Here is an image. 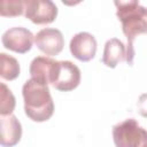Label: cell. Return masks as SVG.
<instances>
[{
	"label": "cell",
	"mask_w": 147,
	"mask_h": 147,
	"mask_svg": "<svg viewBox=\"0 0 147 147\" xmlns=\"http://www.w3.org/2000/svg\"><path fill=\"white\" fill-rule=\"evenodd\" d=\"M24 111L26 116L34 122H45L54 113V102L48 85L34 78L28 79L23 87Z\"/></svg>",
	"instance_id": "cell-2"
},
{
	"label": "cell",
	"mask_w": 147,
	"mask_h": 147,
	"mask_svg": "<svg viewBox=\"0 0 147 147\" xmlns=\"http://www.w3.org/2000/svg\"><path fill=\"white\" fill-rule=\"evenodd\" d=\"M0 87H1V91H0L1 92L0 93V114L2 116L11 115V113L15 108V105H16L15 96L5 83H1Z\"/></svg>",
	"instance_id": "cell-13"
},
{
	"label": "cell",
	"mask_w": 147,
	"mask_h": 147,
	"mask_svg": "<svg viewBox=\"0 0 147 147\" xmlns=\"http://www.w3.org/2000/svg\"><path fill=\"white\" fill-rule=\"evenodd\" d=\"M37 47L46 55L55 56L60 54L64 46V38L60 30L55 28H45L34 36Z\"/></svg>",
	"instance_id": "cell-7"
},
{
	"label": "cell",
	"mask_w": 147,
	"mask_h": 147,
	"mask_svg": "<svg viewBox=\"0 0 147 147\" xmlns=\"http://www.w3.org/2000/svg\"><path fill=\"white\" fill-rule=\"evenodd\" d=\"M126 57V48L118 38H111L106 41L102 55V63L108 68H115Z\"/></svg>",
	"instance_id": "cell-11"
},
{
	"label": "cell",
	"mask_w": 147,
	"mask_h": 147,
	"mask_svg": "<svg viewBox=\"0 0 147 147\" xmlns=\"http://www.w3.org/2000/svg\"><path fill=\"white\" fill-rule=\"evenodd\" d=\"M18 75H20L18 61L6 53H0V76L3 79L13 80L17 78Z\"/></svg>",
	"instance_id": "cell-12"
},
{
	"label": "cell",
	"mask_w": 147,
	"mask_h": 147,
	"mask_svg": "<svg viewBox=\"0 0 147 147\" xmlns=\"http://www.w3.org/2000/svg\"><path fill=\"white\" fill-rule=\"evenodd\" d=\"M34 36L23 26H14L6 30L1 37L2 45L13 52L24 54L32 47Z\"/></svg>",
	"instance_id": "cell-6"
},
{
	"label": "cell",
	"mask_w": 147,
	"mask_h": 147,
	"mask_svg": "<svg viewBox=\"0 0 147 147\" xmlns=\"http://www.w3.org/2000/svg\"><path fill=\"white\" fill-rule=\"evenodd\" d=\"M56 60L48 56H37L30 63V75L31 78L40 80L45 84H51V77L53 74Z\"/></svg>",
	"instance_id": "cell-10"
},
{
	"label": "cell",
	"mask_w": 147,
	"mask_h": 147,
	"mask_svg": "<svg viewBox=\"0 0 147 147\" xmlns=\"http://www.w3.org/2000/svg\"><path fill=\"white\" fill-rule=\"evenodd\" d=\"M140 147H147V131L145 132V136H144V139H142V142H141Z\"/></svg>",
	"instance_id": "cell-16"
},
{
	"label": "cell",
	"mask_w": 147,
	"mask_h": 147,
	"mask_svg": "<svg viewBox=\"0 0 147 147\" xmlns=\"http://www.w3.org/2000/svg\"><path fill=\"white\" fill-rule=\"evenodd\" d=\"M117 7L116 15L122 23V30L127 39L125 61L132 65L134 57L133 40L138 34L147 33V7H144L137 0L115 1Z\"/></svg>",
	"instance_id": "cell-1"
},
{
	"label": "cell",
	"mask_w": 147,
	"mask_h": 147,
	"mask_svg": "<svg viewBox=\"0 0 147 147\" xmlns=\"http://www.w3.org/2000/svg\"><path fill=\"white\" fill-rule=\"evenodd\" d=\"M69 48H70L71 54L76 59L83 62H87L95 56L96 40L94 36L91 34L90 32L82 31V32L76 33L71 38Z\"/></svg>",
	"instance_id": "cell-8"
},
{
	"label": "cell",
	"mask_w": 147,
	"mask_h": 147,
	"mask_svg": "<svg viewBox=\"0 0 147 147\" xmlns=\"http://www.w3.org/2000/svg\"><path fill=\"white\" fill-rule=\"evenodd\" d=\"M0 144L3 147H13L21 140L22 125L15 115H6L0 117Z\"/></svg>",
	"instance_id": "cell-9"
},
{
	"label": "cell",
	"mask_w": 147,
	"mask_h": 147,
	"mask_svg": "<svg viewBox=\"0 0 147 147\" xmlns=\"http://www.w3.org/2000/svg\"><path fill=\"white\" fill-rule=\"evenodd\" d=\"M24 11V1L21 0H2L0 2L1 16H18Z\"/></svg>",
	"instance_id": "cell-14"
},
{
	"label": "cell",
	"mask_w": 147,
	"mask_h": 147,
	"mask_svg": "<svg viewBox=\"0 0 147 147\" xmlns=\"http://www.w3.org/2000/svg\"><path fill=\"white\" fill-rule=\"evenodd\" d=\"M146 130L134 118H127L113 127V139L116 147H140Z\"/></svg>",
	"instance_id": "cell-3"
},
{
	"label": "cell",
	"mask_w": 147,
	"mask_h": 147,
	"mask_svg": "<svg viewBox=\"0 0 147 147\" xmlns=\"http://www.w3.org/2000/svg\"><path fill=\"white\" fill-rule=\"evenodd\" d=\"M80 83V70L71 61H56L53 74L51 77V84L54 88L68 92L75 90Z\"/></svg>",
	"instance_id": "cell-4"
},
{
	"label": "cell",
	"mask_w": 147,
	"mask_h": 147,
	"mask_svg": "<svg viewBox=\"0 0 147 147\" xmlns=\"http://www.w3.org/2000/svg\"><path fill=\"white\" fill-rule=\"evenodd\" d=\"M24 15L34 24H48L56 18L57 7L51 0H25Z\"/></svg>",
	"instance_id": "cell-5"
},
{
	"label": "cell",
	"mask_w": 147,
	"mask_h": 147,
	"mask_svg": "<svg viewBox=\"0 0 147 147\" xmlns=\"http://www.w3.org/2000/svg\"><path fill=\"white\" fill-rule=\"evenodd\" d=\"M137 109L142 117H147V93H144L139 96L137 102Z\"/></svg>",
	"instance_id": "cell-15"
}]
</instances>
